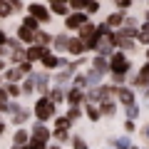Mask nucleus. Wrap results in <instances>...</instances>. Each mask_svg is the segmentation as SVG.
I'll return each mask as SVG.
<instances>
[{
    "mask_svg": "<svg viewBox=\"0 0 149 149\" xmlns=\"http://www.w3.org/2000/svg\"><path fill=\"white\" fill-rule=\"evenodd\" d=\"M47 97L55 102V104H60V102H65V90H62V87H50Z\"/></svg>",
    "mask_w": 149,
    "mask_h": 149,
    "instance_id": "22",
    "label": "nucleus"
},
{
    "mask_svg": "<svg viewBox=\"0 0 149 149\" xmlns=\"http://www.w3.org/2000/svg\"><path fill=\"white\" fill-rule=\"evenodd\" d=\"M30 137H35V139H40V142H45V144H47L50 139H52V132H50V129L45 127V122H37L35 127L30 129Z\"/></svg>",
    "mask_w": 149,
    "mask_h": 149,
    "instance_id": "7",
    "label": "nucleus"
},
{
    "mask_svg": "<svg viewBox=\"0 0 149 149\" xmlns=\"http://www.w3.org/2000/svg\"><path fill=\"white\" fill-rule=\"evenodd\" d=\"M132 87H149V60L139 67V72L134 74V85Z\"/></svg>",
    "mask_w": 149,
    "mask_h": 149,
    "instance_id": "9",
    "label": "nucleus"
},
{
    "mask_svg": "<svg viewBox=\"0 0 149 149\" xmlns=\"http://www.w3.org/2000/svg\"><path fill=\"white\" fill-rule=\"evenodd\" d=\"M97 10H100V0H87L85 3V13L87 15H95Z\"/></svg>",
    "mask_w": 149,
    "mask_h": 149,
    "instance_id": "34",
    "label": "nucleus"
},
{
    "mask_svg": "<svg viewBox=\"0 0 149 149\" xmlns=\"http://www.w3.org/2000/svg\"><path fill=\"white\" fill-rule=\"evenodd\" d=\"M3 87L8 90V95H10V100H17V97L22 95V87H20V82H5Z\"/></svg>",
    "mask_w": 149,
    "mask_h": 149,
    "instance_id": "21",
    "label": "nucleus"
},
{
    "mask_svg": "<svg viewBox=\"0 0 149 149\" xmlns=\"http://www.w3.org/2000/svg\"><path fill=\"white\" fill-rule=\"evenodd\" d=\"M17 40H20L22 45H32V42H35V30L20 25V27H17Z\"/></svg>",
    "mask_w": 149,
    "mask_h": 149,
    "instance_id": "13",
    "label": "nucleus"
},
{
    "mask_svg": "<svg viewBox=\"0 0 149 149\" xmlns=\"http://www.w3.org/2000/svg\"><path fill=\"white\" fill-rule=\"evenodd\" d=\"M132 149H139V147H132Z\"/></svg>",
    "mask_w": 149,
    "mask_h": 149,
    "instance_id": "53",
    "label": "nucleus"
},
{
    "mask_svg": "<svg viewBox=\"0 0 149 149\" xmlns=\"http://www.w3.org/2000/svg\"><path fill=\"white\" fill-rule=\"evenodd\" d=\"M70 144H72V149H87V142H85L82 137H77V134L70 139Z\"/></svg>",
    "mask_w": 149,
    "mask_h": 149,
    "instance_id": "35",
    "label": "nucleus"
},
{
    "mask_svg": "<svg viewBox=\"0 0 149 149\" xmlns=\"http://www.w3.org/2000/svg\"><path fill=\"white\" fill-rule=\"evenodd\" d=\"M42 147H45V142H40V139L30 137V139H27V144H25L22 149H42Z\"/></svg>",
    "mask_w": 149,
    "mask_h": 149,
    "instance_id": "36",
    "label": "nucleus"
},
{
    "mask_svg": "<svg viewBox=\"0 0 149 149\" xmlns=\"http://www.w3.org/2000/svg\"><path fill=\"white\" fill-rule=\"evenodd\" d=\"M144 137H147V139H149V127H147V129H144Z\"/></svg>",
    "mask_w": 149,
    "mask_h": 149,
    "instance_id": "48",
    "label": "nucleus"
},
{
    "mask_svg": "<svg viewBox=\"0 0 149 149\" xmlns=\"http://www.w3.org/2000/svg\"><path fill=\"white\" fill-rule=\"evenodd\" d=\"M117 100L122 102L124 107L137 102V100H134V90H132V87H117Z\"/></svg>",
    "mask_w": 149,
    "mask_h": 149,
    "instance_id": "12",
    "label": "nucleus"
},
{
    "mask_svg": "<svg viewBox=\"0 0 149 149\" xmlns=\"http://www.w3.org/2000/svg\"><path fill=\"white\" fill-rule=\"evenodd\" d=\"M90 70H95L97 74H102V77H104V74L109 72V57H104V55H95V57H92Z\"/></svg>",
    "mask_w": 149,
    "mask_h": 149,
    "instance_id": "6",
    "label": "nucleus"
},
{
    "mask_svg": "<svg viewBox=\"0 0 149 149\" xmlns=\"http://www.w3.org/2000/svg\"><path fill=\"white\" fill-rule=\"evenodd\" d=\"M127 117L129 119H137L139 117V104L134 102V104H127Z\"/></svg>",
    "mask_w": 149,
    "mask_h": 149,
    "instance_id": "37",
    "label": "nucleus"
},
{
    "mask_svg": "<svg viewBox=\"0 0 149 149\" xmlns=\"http://www.w3.org/2000/svg\"><path fill=\"white\" fill-rule=\"evenodd\" d=\"M129 70H132V62L124 55V50H114L109 55V72L112 74H127Z\"/></svg>",
    "mask_w": 149,
    "mask_h": 149,
    "instance_id": "2",
    "label": "nucleus"
},
{
    "mask_svg": "<svg viewBox=\"0 0 149 149\" xmlns=\"http://www.w3.org/2000/svg\"><path fill=\"white\" fill-rule=\"evenodd\" d=\"M10 149H22V147H20V144H13V147H10Z\"/></svg>",
    "mask_w": 149,
    "mask_h": 149,
    "instance_id": "47",
    "label": "nucleus"
},
{
    "mask_svg": "<svg viewBox=\"0 0 149 149\" xmlns=\"http://www.w3.org/2000/svg\"><path fill=\"white\" fill-rule=\"evenodd\" d=\"M67 117L72 119V122H74V119H80L82 117V104H70L67 107Z\"/></svg>",
    "mask_w": 149,
    "mask_h": 149,
    "instance_id": "29",
    "label": "nucleus"
},
{
    "mask_svg": "<svg viewBox=\"0 0 149 149\" xmlns=\"http://www.w3.org/2000/svg\"><path fill=\"white\" fill-rule=\"evenodd\" d=\"M0 85H3V77H0Z\"/></svg>",
    "mask_w": 149,
    "mask_h": 149,
    "instance_id": "52",
    "label": "nucleus"
},
{
    "mask_svg": "<svg viewBox=\"0 0 149 149\" xmlns=\"http://www.w3.org/2000/svg\"><path fill=\"white\" fill-rule=\"evenodd\" d=\"M67 42H70V35H52L50 47H55V52H62V50H67Z\"/></svg>",
    "mask_w": 149,
    "mask_h": 149,
    "instance_id": "18",
    "label": "nucleus"
},
{
    "mask_svg": "<svg viewBox=\"0 0 149 149\" xmlns=\"http://www.w3.org/2000/svg\"><path fill=\"white\" fill-rule=\"evenodd\" d=\"M134 129H137V124H134V119H127V122H124V132H127V134H132Z\"/></svg>",
    "mask_w": 149,
    "mask_h": 149,
    "instance_id": "42",
    "label": "nucleus"
},
{
    "mask_svg": "<svg viewBox=\"0 0 149 149\" xmlns=\"http://www.w3.org/2000/svg\"><path fill=\"white\" fill-rule=\"evenodd\" d=\"M40 62H42V67L47 70V72H52V70L60 67V57H57V52H52V50H47V52L42 55V60H40Z\"/></svg>",
    "mask_w": 149,
    "mask_h": 149,
    "instance_id": "10",
    "label": "nucleus"
},
{
    "mask_svg": "<svg viewBox=\"0 0 149 149\" xmlns=\"http://www.w3.org/2000/svg\"><path fill=\"white\" fill-rule=\"evenodd\" d=\"M10 60H13L15 65H20L22 60H27V57H25V50H22V47H15V50H10Z\"/></svg>",
    "mask_w": 149,
    "mask_h": 149,
    "instance_id": "31",
    "label": "nucleus"
},
{
    "mask_svg": "<svg viewBox=\"0 0 149 149\" xmlns=\"http://www.w3.org/2000/svg\"><path fill=\"white\" fill-rule=\"evenodd\" d=\"M144 20H147V22H149V10H147V15H144Z\"/></svg>",
    "mask_w": 149,
    "mask_h": 149,
    "instance_id": "49",
    "label": "nucleus"
},
{
    "mask_svg": "<svg viewBox=\"0 0 149 149\" xmlns=\"http://www.w3.org/2000/svg\"><path fill=\"white\" fill-rule=\"evenodd\" d=\"M114 5H117L119 10L124 13V10H127V8H132V0H114Z\"/></svg>",
    "mask_w": 149,
    "mask_h": 149,
    "instance_id": "40",
    "label": "nucleus"
},
{
    "mask_svg": "<svg viewBox=\"0 0 149 149\" xmlns=\"http://www.w3.org/2000/svg\"><path fill=\"white\" fill-rule=\"evenodd\" d=\"M8 50H10L8 45H0V57H3V55H8Z\"/></svg>",
    "mask_w": 149,
    "mask_h": 149,
    "instance_id": "44",
    "label": "nucleus"
},
{
    "mask_svg": "<svg viewBox=\"0 0 149 149\" xmlns=\"http://www.w3.org/2000/svg\"><path fill=\"white\" fill-rule=\"evenodd\" d=\"M147 97H149V90H147Z\"/></svg>",
    "mask_w": 149,
    "mask_h": 149,
    "instance_id": "54",
    "label": "nucleus"
},
{
    "mask_svg": "<svg viewBox=\"0 0 149 149\" xmlns=\"http://www.w3.org/2000/svg\"><path fill=\"white\" fill-rule=\"evenodd\" d=\"M85 3L87 0H67V5L72 8V10H85Z\"/></svg>",
    "mask_w": 149,
    "mask_h": 149,
    "instance_id": "38",
    "label": "nucleus"
},
{
    "mask_svg": "<svg viewBox=\"0 0 149 149\" xmlns=\"http://www.w3.org/2000/svg\"><path fill=\"white\" fill-rule=\"evenodd\" d=\"M55 127H60V129H72V119L65 114V117H57L55 114Z\"/></svg>",
    "mask_w": 149,
    "mask_h": 149,
    "instance_id": "30",
    "label": "nucleus"
},
{
    "mask_svg": "<svg viewBox=\"0 0 149 149\" xmlns=\"http://www.w3.org/2000/svg\"><path fill=\"white\" fill-rule=\"evenodd\" d=\"M22 92H25V95H30V92H35V74H25V80H22Z\"/></svg>",
    "mask_w": 149,
    "mask_h": 149,
    "instance_id": "24",
    "label": "nucleus"
},
{
    "mask_svg": "<svg viewBox=\"0 0 149 149\" xmlns=\"http://www.w3.org/2000/svg\"><path fill=\"white\" fill-rule=\"evenodd\" d=\"M47 50H50V45H40V42H32V45H27V47H25V57L30 60L32 65H35V62H40V60H42V55L47 52Z\"/></svg>",
    "mask_w": 149,
    "mask_h": 149,
    "instance_id": "5",
    "label": "nucleus"
},
{
    "mask_svg": "<svg viewBox=\"0 0 149 149\" xmlns=\"http://www.w3.org/2000/svg\"><path fill=\"white\" fill-rule=\"evenodd\" d=\"M72 87H80V90H87V87H90V82H87V74H74V80H72Z\"/></svg>",
    "mask_w": 149,
    "mask_h": 149,
    "instance_id": "32",
    "label": "nucleus"
},
{
    "mask_svg": "<svg viewBox=\"0 0 149 149\" xmlns=\"http://www.w3.org/2000/svg\"><path fill=\"white\" fill-rule=\"evenodd\" d=\"M35 42H40V45H52V35H50L47 30L40 27V30L35 32Z\"/></svg>",
    "mask_w": 149,
    "mask_h": 149,
    "instance_id": "23",
    "label": "nucleus"
},
{
    "mask_svg": "<svg viewBox=\"0 0 149 149\" xmlns=\"http://www.w3.org/2000/svg\"><path fill=\"white\" fill-rule=\"evenodd\" d=\"M97 107H100L102 117H114V114H117V107H114V100H102V102H97Z\"/></svg>",
    "mask_w": 149,
    "mask_h": 149,
    "instance_id": "15",
    "label": "nucleus"
},
{
    "mask_svg": "<svg viewBox=\"0 0 149 149\" xmlns=\"http://www.w3.org/2000/svg\"><path fill=\"white\" fill-rule=\"evenodd\" d=\"M13 13H15V8L10 0H0V17H10Z\"/></svg>",
    "mask_w": 149,
    "mask_h": 149,
    "instance_id": "27",
    "label": "nucleus"
},
{
    "mask_svg": "<svg viewBox=\"0 0 149 149\" xmlns=\"http://www.w3.org/2000/svg\"><path fill=\"white\" fill-rule=\"evenodd\" d=\"M42 149H47V147H42Z\"/></svg>",
    "mask_w": 149,
    "mask_h": 149,
    "instance_id": "56",
    "label": "nucleus"
},
{
    "mask_svg": "<svg viewBox=\"0 0 149 149\" xmlns=\"http://www.w3.org/2000/svg\"><path fill=\"white\" fill-rule=\"evenodd\" d=\"M147 60H149V47H147Z\"/></svg>",
    "mask_w": 149,
    "mask_h": 149,
    "instance_id": "51",
    "label": "nucleus"
},
{
    "mask_svg": "<svg viewBox=\"0 0 149 149\" xmlns=\"http://www.w3.org/2000/svg\"><path fill=\"white\" fill-rule=\"evenodd\" d=\"M10 112H13V124H15V127H20V124L25 122L27 117H30V109H20L17 104H13Z\"/></svg>",
    "mask_w": 149,
    "mask_h": 149,
    "instance_id": "17",
    "label": "nucleus"
},
{
    "mask_svg": "<svg viewBox=\"0 0 149 149\" xmlns=\"http://www.w3.org/2000/svg\"><path fill=\"white\" fill-rule=\"evenodd\" d=\"M3 134H5V122L0 119V137H3Z\"/></svg>",
    "mask_w": 149,
    "mask_h": 149,
    "instance_id": "45",
    "label": "nucleus"
},
{
    "mask_svg": "<svg viewBox=\"0 0 149 149\" xmlns=\"http://www.w3.org/2000/svg\"><path fill=\"white\" fill-rule=\"evenodd\" d=\"M114 144H117V149H132V144H129V139H127V137L114 139Z\"/></svg>",
    "mask_w": 149,
    "mask_h": 149,
    "instance_id": "39",
    "label": "nucleus"
},
{
    "mask_svg": "<svg viewBox=\"0 0 149 149\" xmlns=\"http://www.w3.org/2000/svg\"><path fill=\"white\" fill-rule=\"evenodd\" d=\"M27 13H30L32 17H37L42 25H47V22L52 20V10H50L47 5H42V3H30V5H27Z\"/></svg>",
    "mask_w": 149,
    "mask_h": 149,
    "instance_id": "4",
    "label": "nucleus"
},
{
    "mask_svg": "<svg viewBox=\"0 0 149 149\" xmlns=\"http://www.w3.org/2000/svg\"><path fill=\"white\" fill-rule=\"evenodd\" d=\"M27 139H30V132L27 129H15V134H13V144H20V147H25L27 144Z\"/></svg>",
    "mask_w": 149,
    "mask_h": 149,
    "instance_id": "20",
    "label": "nucleus"
},
{
    "mask_svg": "<svg viewBox=\"0 0 149 149\" xmlns=\"http://www.w3.org/2000/svg\"><path fill=\"white\" fill-rule=\"evenodd\" d=\"M85 114H87V119H90V122H97V119L102 117L100 107H97V104H92V102H85Z\"/></svg>",
    "mask_w": 149,
    "mask_h": 149,
    "instance_id": "19",
    "label": "nucleus"
},
{
    "mask_svg": "<svg viewBox=\"0 0 149 149\" xmlns=\"http://www.w3.org/2000/svg\"><path fill=\"white\" fill-rule=\"evenodd\" d=\"M8 47H10V50H15V47H22V42L17 40V37H8Z\"/></svg>",
    "mask_w": 149,
    "mask_h": 149,
    "instance_id": "41",
    "label": "nucleus"
},
{
    "mask_svg": "<svg viewBox=\"0 0 149 149\" xmlns=\"http://www.w3.org/2000/svg\"><path fill=\"white\" fill-rule=\"evenodd\" d=\"M0 72H5V62L3 60H0Z\"/></svg>",
    "mask_w": 149,
    "mask_h": 149,
    "instance_id": "46",
    "label": "nucleus"
},
{
    "mask_svg": "<svg viewBox=\"0 0 149 149\" xmlns=\"http://www.w3.org/2000/svg\"><path fill=\"white\" fill-rule=\"evenodd\" d=\"M22 77H25V72H22L17 65H15V67H5V74H3V80H5V82H20Z\"/></svg>",
    "mask_w": 149,
    "mask_h": 149,
    "instance_id": "14",
    "label": "nucleus"
},
{
    "mask_svg": "<svg viewBox=\"0 0 149 149\" xmlns=\"http://www.w3.org/2000/svg\"><path fill=\"white\" fill-rule=\"evenodd\" d=\"M104 22H107V25H109V27H119V25H122V22H124V15H122V13H109Z\"/></svg>",
    "mask_w": 149,
    "mask_h": 149,
    "instance_id": "25",
    "label": "nucleus"
},
{
    "mask_svg": "<svg viewBox=\"0 0 149 149\" xmlns=\"http://www.w3.org/2000/svg\"><path fill=\"white\" fill-rule=\"evenodd\" d=\"M32 112H35L37 122H50V119H55V114H57V104H55L47 95H42L40 100L35 102V109Z\"/></svg>",
    "mask_w": 149,
    "mask_h": 149,
    "instance_id": "1",
    "label": "nucleus"
},
{
    "mask_svg": "<svg viewBox=\"0 0 149 149\" xmlns=\"http://www.w3.org/2000/svg\"><path fill=\"white\" fill-rule=\"evenodd\" d=\"M50 10H52L55 15H67L70 5H67V3H50Z\"/></svg>",
    "mask_w": 149,
    "mask_h": 149,
    "instance_id": "28",
    "label": "nucleus"
},
{
    "mask_svg": "<svg viewBox=\"0 0 149 149\" xmlns=\"http://www.w3.org/2000/svg\"><path fill=\"white\" fill-rule=\"evenodd\" d=\"M0 45H8V35L3 30H0Z\"/></svg>",
    "mask_w": 149,
    "mask_h": 149,
    "instance_id": "43",
    "label": "nucleus"
},
{
    "mask_svg": "<svg viewBox=\"0 0 149 149\" xmlns=\"http://www.w3.org/2000/svg\"><path fill=\"white\" fill-rule=\"evenodd\" d=\"M65 100H67L70 104H85V90L70 87V92H65Z\"/></svg>",
    "mask_w": 149,
    "mask_h": 149,
    "instance_id": "11",
    "label": "nucleus"
},
{
    "mask_svg": "<svg viewBox=\"0 0 149 149\" xmlns=\"http://www.w3.org/2000/svg\"><path fill=\"white\" fill-rule=\"evenodd\" d=\"M47 149H60V147H57V144H52V147H47Z\"/></svg>",
    "mask_w": 149,
    "mask_h": 149,
    "instance_id": "50",
    "label": "nucleus"
},
{
    "mask_svg": "<svg viewBox=\"0 0 149 149\" xmlns=\"http://www.w3.org/2000/svg\"><path fill=\"white\" fill-rule=\"evenodd\" d=\"M87 20H90V15H87L85 10H72V13L65 15V27H67V30H80Z\"/></svg>",
    "mask_w": 149,
    "mask_h": 149,
    "instance_id": "3",
    "label": "nucleus"
},
{
    "mask_svg": "<svg viewBox=\"0 0 149 149\" xmlns=\"http://www.w3.org/2000/svg\"><path fill=\"white\" fill-rule=\"evenodd\" d=\"M52 137H55V142H67V139H70V129H60V127H55Z\"/></svg>",
    "mask_w": 149,
    "mask_h": 149,
    "instance_id": "33",
    "label": "nucleus"
},
{
    "mask_svg": "<svg viewBox=\"0 0 149 149\" xmlns=\"http://www.w3.org/2000/svg\"><path fill=\"white\" fill-rule=\"evenodd\" d=\"M67 52L72 55V57H80V55H85L87 52V47H85V42H82V37L77 35V37H70V42H67Z\"/></svg>",
    "mask_w": 149,
    "mask_h": 149,
    "instance_id": "8",
    "label": "nucleus"
},
{
    "mask_svg": "<svg viewBox=\"0 0 149 149\" xmlns=\"http://www.w3.org/2000/svg\"><path fill=\"white\" fill-rule=\"evenodd\" d=\"M22 25H25V27H30V30H40V25H42V22H40V20H37V17H32L30 15V13H27V15L25 17H22Z\"/></svg>",
    "mask_w": 149,
    "mask_h": 149,
    "instance_id": "26",
    "label": "nucleus"
},
{
    "mask_svg": "<svg viewBox=\"0 0 149 149\" xmlns=\"http://www.w3.org/2000/svg\"><path fill=\"white\" fill-rule=\"evenodd\" d=\"M10 3H15V0H10Z\"/></svg>",
    "mask_w": 149,
    "mask_h": 149,
    "instance_id": "55",
    "label": "nucleus"
},
{
    "mask_svg": "<svg viewBox=\"0 0 149 149\" xmlns=\"http://www.w3.org/2000/svg\"><path fill=\"white\" fill-rule=\"evenodd\" d=\"M35 90H40V92H47L50 90V74H47V70L35 74Z\"/></svg>",
    "mask_w": 149,
    "mask_h": 149,
    "instance_id": "16",
    "label": "nucleus"
}]
</instances>
